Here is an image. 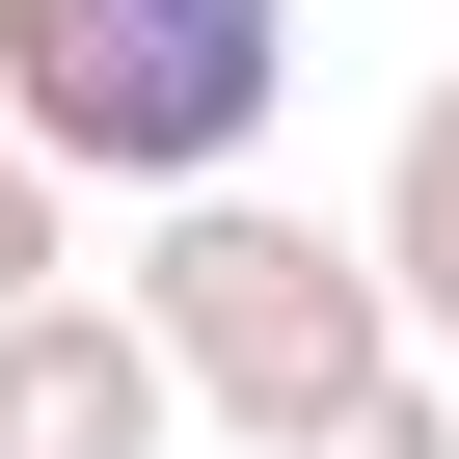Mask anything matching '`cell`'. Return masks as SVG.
<instances>
[{
  "mask_svg": "<svg viewBox=\"0 0 459 459\" xmlns=\"http://www.w3.org/2000/svg\"><path fill=\"white\" fill-rule=\"evenodd\" d=\"M108 298L162 325V378L244 432V459H325V432L405 378V271H378V244H325L298 189H162Z\"/></svg>",
  "mask_w": 459,
  "mask_h": 459,
  "instance_id": "obj_1",
  "label": "cell"
},
{
  "mask_svg": "<svg viewBox=\"0 0 459 459\" xmlns=\"http://www.w3.org/2000/svg\"><path fill=\"white\" fill-rule=\"evenodd\" d=\"M0 108L55 189H244L298 108V0H0Z\"/></svg>",
  "mask_w": 459,
  "mask_h": 459,
  "instance_id": "obj_2",
  "label": "cell"
},
{
  "mask_svg": "<svg viewBox=\"0 0 459 459\" xmlns=\"http://www.w3.org/2000/svg\"><path fill=\"white\" fill-rule=\"evenodd\" d=\"M162 432H189V378H162V325H135L108 271L0 325V459H162Z\"/></svg>",
  "mask_w": 459,
  "mask_h": 459,
  "instance_id": "obj_3",
  "label": "cell"
},
{
  "mask_svg": "<svg viewBox=\"0 0 459 459\" xmlns=\"http://www.w3.org/2000/svg\"><path fill=\"white\" fill-rule=\"evenodd\" d=\"M351 244L405 271V351H459V82H432V108L378 135V216H351Z\"/></svg>",
  "mask_w": 459,
  "mask_h": 459,
  "instance_id": "obj_4",
  "label": "cell"
},
{
  "mask_svg": "<svg viewBox=\"0 0 459 459\" xmlns=\"http://www.w3.org/2000/svg\"><path fill=\"white\" fill-rule=\"evenodd\" d=\"M28 298H82V189L28 162V108H0V325H28Z\"/></svg>",
  "mask_w": 459,
  "mask_h": 459,
  "instance_id": "obj_5",
  "label": "cell"
},
{
  "mask_svg": "<svg viewBox=\"0 0 459 459\" xmlns=\"http://www.w3.org/2000/svg\"><path fill=\"white\" fill-rule=\"evenodd\" d=\"M325 459H459V378H432V351H405V378H378V405H351V432H325Z\"/></svg>",
  "mask_w": 459,
  "mask_h": 459,
  "instance_id": "obj_6",
  "label": "cell"
}]
</instances>
